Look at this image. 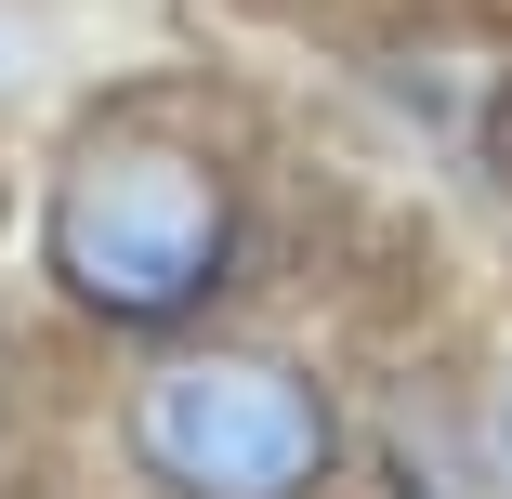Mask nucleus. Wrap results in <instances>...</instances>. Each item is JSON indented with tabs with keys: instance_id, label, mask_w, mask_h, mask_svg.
<instances>
[{
	"instance_id": "obj_1",
	"label": "nucleus",
	"mask_w": 512,
	"mask_h": 499,
	"mask_svg": "<svg viewBox=\"0 0 512 499\" xmlns=\"http://www.w3.org/2000/svg\"><path fill=\"white\" fill-rule=\"evenodd\" d=\"M224 263H237V184L184 132L106 119V132L66 145V171H53V276L92 316H119V329L197 316L224 289Z\"/></svg>"
},
{
	"instance_id": "obj_2",
	"label": "nucleus",
	"mask_w": 512,
	"mask_h": 499,
	"mask_svg": "<svg viewBox=\"0 0 512 499\" xmlns=\"http://www.w3.org/2000/svg\"><path fill=\"white\" fill-rule=\"evenodd\" d=\"M132 460L171 499H316L342 434L329 394L276 355H184L132 394Z\"/></svg>"
},
{
	"instance_id": "obj_3",
	"label": "nucleus",
	"mask_w": 512,
	"mask_h": 499,
	"mask_svg": "<svg viewBox=\"0 0 512 499\" xmlns=\"http://www.w3.org/2000/svg\"><path fill=\"white\" fill-rule=\"evenodd\" d=\"M40 79V0H0V106Z\"/></svg>"
},
{
	"instance_id": "obj_4",
	"label": "nucleus",
	"mask_w": 512,
	"mask_h": 499,
	"mask_svg": "<svg viewBox=\"0 0 512 499\" xmlns=\"http://www.w3.org/2000/svg\"><path fill=\"white\" fill-rule=\"evenodd\" d=\"M486 460H499V486H512V381H499V408H486Z\"/></svg>"
}]
</instances>
